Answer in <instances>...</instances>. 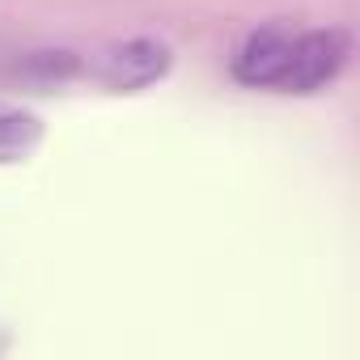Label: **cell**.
I'll list each match as a JSON object with an SVG mask.
<instances>
[{"mask_svg":"<svg viewBox=\"0 0 360 360\" xmlns=\"http://www.w3.org/2000/svg\"><path fill=\"white\" fill-rule=\"evenodd\" d=\"M352 60V39L339 26L322 30H255L233 56V81L271 94H318L339 81Z\"/></svg>","mask_w":360,"mask_h":360,"instance_id":"1","label":"cell"},{"mask_svg":"<svg viewBox=\"0 0 360 360\" xmlns=\"http://www.w3.org/2000/svg\"><path fill=\"white\" fill-rule=\"evenodd\" d=\"M169 64H174V56L161 39H127V43L106 47L89 72L115 94H136V89L161 81L169 72Z\"/></svg>","mask_w":360,"mask_h":360,"instance_id":"2","label":"cell"},{"mask_svg":"<svg viewBox=\"0 0 360 360\" xmlns=\"http://www.w3.org/2000/svg\"><path fill=\"white\" fill-rule=\"evenodd\" d=\"M43 140V123L30 110H0V165L26 161Z\"/></svg>","mask_w":360,"mask_h":360,"instance_id":"3","label":"cell"},{"mask_svg":"<svg viewBox=\"0 0 360 360\" xmlns=\"http://www.w3.org/2000/svg\"><path fill=\"white\" fill-rule=\"evenodd\" d=\"M0 352H5V339H0Z\"/></svg>","mask_w":360,"mask_h":360,"instance_id":"4","label":"cell"}]
</instances>
